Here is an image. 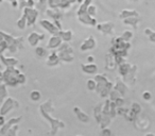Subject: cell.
<instances>
[{
    "label": "cell",
    "instance_id": "6da1fadb",
    "mask_svg": "<svg viewBox=\"0 0 155 136\" xmlns=\"http://www.w3.org/2000/svg\"><path fill=\"white\" fill-rule=\"evenodd\" d=\"M142 97H143L144 100H150L151 99V93L150 91H144Z\"/></svg>",
    "mask_w": 155,
    "mask_h": 136
},
{
    "label": "cell",
    "instance_id": "3957f363",
    "mask_svg": "<svg viewBox=\"0 0 155 136\" xmlns=\"http://www.w3.org/2000/svg\"><path fill=\"white\" fill-rule=\"evenodd\" d=\"M134 1H135V0H134Z\"/></svg>",
    "mask_w": 155,
    "mask_h": 136
},
{
    "label": "cell",
    "instance_id": "7a4b0ae2",
    "mask_svg": "<svg viewBox=\"0 0 155 136\" xmlns=\"http://www.w3.org/2000/svg\"><path fill=\"white\" fill-rule=\"evenodd\" d=\"M149 36H150V39H151V41H155V32H152L150 35H149Z\"/></svg>",
    "mask_w": 155,
    "mask_h": 136
}]
</instances>
